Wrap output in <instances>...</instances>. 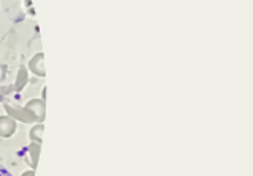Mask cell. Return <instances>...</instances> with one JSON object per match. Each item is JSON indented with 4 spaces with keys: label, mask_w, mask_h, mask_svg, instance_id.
<instances>
[{
    "label": "cell",
    "mask_w": 253,
    "mask_h": 176,
    "mask_svg": "<svg viewBox=\"0 0 253 176\" xmlns=\"http://www.w3.org/2000/svg\"><path fill=\"white\" fill-rule=\"evenodd\" d=\"M0 176H14L10 170L3 169V167H0Z\"/></svg>",
    "instance_id": "cell-1"
}]
</instances>
